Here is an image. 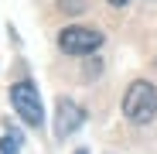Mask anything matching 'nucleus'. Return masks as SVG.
<instances>
[{
  "instance_id": "f257e3e1",
  "label": "nucleus",
  "mask_w": 157,
  "mask_h": 154,
  "mask_svg": "<svg viewBox=\"0 0 157 154\" xmlns=\"http://www.w3.org/2000/svg\"><path fill=\"white\" fill-rule=\"evenodd\" d=\"M157 113V86L147 79L130 82L126 96H123V116L130 123H150Z\"/></svg>"
},
{
  "instance_id": "f03ea898",
  "label": "nucleus",
  "mask_w": 157,
  "mask_h": 154,
  "mask_svg": "<svg viewBox=\"0 0 157 154\" xmlns=\"http://www.w3.org/2000/svg\"><path fill=\"white\" fill-rule=\"evenodd\" d=\"M10 103H14V110L17 116L28 123V127H41L44 123V110H41V96H38V86L31 79H21L10 86Z\"/></svg>"
},
{
  "instance_id": "7ed1b4c3",
  "label": "nucleus",
  "mask_w": 157,
  "mask_h": 154,
  "mask_svg": "<svg viewBox=\"0 0 157 154\" xmlns=\"http://www.w3.org/2000/svg\"><path fill=\"white\" fill-rule=\"evenodd\" d=\"M99 45H102V31L86 28V24H72L58 34V48L65 55H92Z\"/></svg>"
},
{
  "instance_id": "20e7f679",
  "label": "nucleus",
  "mask_w": 157,
  "mask_h": 154,
  "mask_svg": "<svg viewBox=\"0 0 157 154\" xmlns=\"http://www.w3.org/2000/svg\"><path fill=\"white\" fill-rule=\"evenodd\" d=\"M86 123V110L78 106V103H72L68 96H62L58 103H55V137H72L78 127Z\"/></svg>"
},
{
  "instance_id": "39448f33",
  "label": "nucleus",
  "mask_w": 157,
  "mask_h": 154,
  "mask_svg": "<svg viewBox=\"0 0 157 154\" xmlns=\"http://www.w3.org/2000/svg\"><path fill=\"white\" fill-rule=\"evenodd\" d=\"M21 151V134H4L0 137V154H17Z\"/></svg>"
},
{
  "instance_id": "423d86ee",
  "label": "nucleus",
  "mask_w": 157,
  "mask_h": 154,
  "mask_svg": "<svg viewBox=\"0 0 157 154\" xmlns=\"http://www.w3.org/2000/svg\"><path fill=\"white\" fill-rule=\"evenodd\" d=\"M65 14H82L86 10V0H62V4H58Z\"/></svg>"
},
{
  "instance_id": "0eeeda50",
  "label": "nucleus",
  "mask_w": 157,
  "mask_h": 154,
  "mask_svg": "<svg viewBox=\"0 0 157 154\" xmlns=\"http://www.w3.org/2000/svg\"><path fill=\"white\" fill-rule=\"evenodd\" d=\"M109 4H113V7H126V4H130V0H109Z\"/></svg>"
},
{
  "instance_id": "6e6552de",
  "label": "nucleus",
  "mask_w": 157,
  "mask_h": 154,
  "mask_svg": "<svg viewBox=\"0 0 157 154\" xmlns=\"http://www.w3.org/2000/svg\"><path fill=\"white\" fill-rule=\"evenodd\" d=\"M75 154H89V151H82V147H78V151H75Z\"/></svg>"
}]
</instances>
